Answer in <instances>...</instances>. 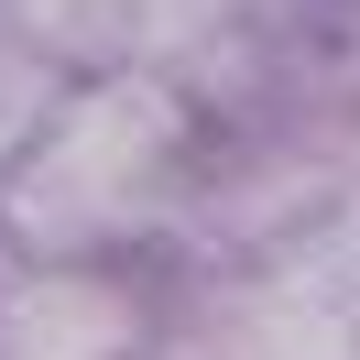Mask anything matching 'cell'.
Instances as JSON below:
<instances>
[{
  "label": "cell",
  "mask_w": 360,
  "mask_h": 360,
  "mask_svg": "<svg viewBox=\"0 0 360 360\" xmlns=\"http://www.w3.org/2000/svg\"><path fill=\"white\" fill-rule=\"evenodd\" d=\"M197 186V110L164 66L66 77L0 164V240L22 262H120Z\"/></svg>",
  "instance_id": "obj_1"
},
{
  "label": "cell",
  "mask_w": 360,
  "mask_h": 360,
  "mask_svg": "<svg viewBox=\"0 0 360 360\" xmlns=\"http://www.w3.org/2000/svg\"><path fill=\"white\" fill-rule=\"evenodd\" d=\"M0 360H153V306L120 262H22L11 251Z\"/></svg>",
  "instance_id": "obj_2"
},
{
  "label": "cell",
  "mask_w": 360,
  "mask_h": 360,
  "mask_svg": "<svg viewBox=\"0 0 360 360\" xmlns=\"http://www.w3.org/2000/svg\"><path fill=\"white\" fill-rule=\"evenodd\" d=\"M197 360H360L349 316H328L306 284H251L219 328L197 338Z\"/></svg>",
  "instance_id": "obj_3"
}]
</instances>
